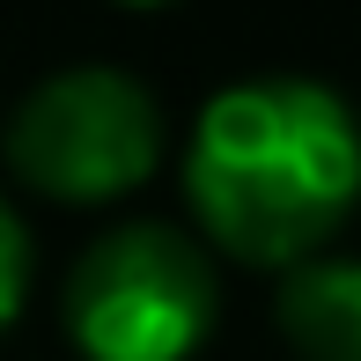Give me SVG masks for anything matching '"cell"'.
<instances>
[{"mask_svg":"<svg viewBox=\"0 0 361 361\" xmlns=\"http://www.w3.org/2000/svg\"><path fill=\"white\" fill-rule=\"evenodd\" d=\"M185 207L207 251L258 273L324 258L361 207V118L332 81L251 74L185 133Z\"/></svg>","mask_w":361,"mask_h":361,"instance_id":"cell-1","label":"cell"},{"mask_svg":"<svg viewBox=\"0 0 361 361\" xmlns=\"http://www.w3.org/2000/svg\"><path fill=\"white\" fill-rule=\"evenodd\" d=\"M214 251L177 221L104 228L59 288V324L81 361H192L214 339Z\"/></svg>","mask_w":361,"mask_h":361,"instance_id":"cell-2","label":"cell"},{"mask_svg":"<svg viewBox=\"0 0 361 361\" xmlns=\"http://www.w3.org/2000/svg\"><path fill=\"white\" fill-rule=\"evenodd\" d=\"M8 170L37 200L111 207L162 170V104L126 67H59L15 104Z\"/></svg>","mask_w":361,"mask_h":361,"instance_id":"cell-3","label":"cell"},{"mask_svg":"<svg viewBox=\"0 0 361 361\" xmlns=\"http://www.w3.org/2000/svg\"><path fill=\"white\" fill-rule=\"evenodd\" d=\"M273 324L295 361H361V258L324 251L281 273Z\"/></svg>","mask_w":361,"mask_h":361,"instance_id":"cell-4","label":"cell"},{"mask_svg":"<svg viewBox=\"0 0 361 361\" xmlns=\"http://www.w3.org/2000/svg\"><path fill=\"white\" fill-rule=\"evenodd\" d=\"M30 273H37L30 228H23V214L8 207V192H0V332L23 317V302H30Z\"/></svg>","mask_w":361,"mask_h":361,"instance_id":"cell-5","label":"cell"},{"mask_svg":"<svg viewBox=\"0 0 361 361\" xmlns=\"http://www.w3.org/2000/svg\"><path fill=\"white\" fill-rule=\"evenodd\" d=\"M111 8H133V15H155V8H177V0H111Z\"/></svg>","mask_w":361,"mask_h":361,"instance_id":"cell-6","label":"cell"}]
</instances>
